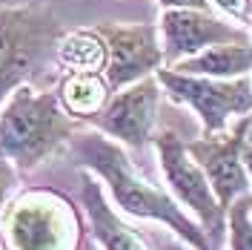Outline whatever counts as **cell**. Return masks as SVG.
<instances>
[{
	"label": "cell",
	"mask_w": 252,
	"mask_h": 250,
	"mask_svg": "<svg viewBox=\"0 0 252 250\" xmlns=\"http://www.w3.org/2000/svg\"><path fill=\"white\" fill-rule=\"evenodd\" d=\"M58 17L34 3H0V104L17 86L58 72V43L63 38Z\"/></svg>",
	"instance_id": "cell-3"
},
{
	"label": "cell",
	"mask_w": 252,
	"mask_h": 250,
	"mask_svg": "<svg viewBox=\"0 0 252 250\" xmlns=\"http://www.w3.org/2000/svg\"><path fill=\"white\" fill-rule=\"evenodd\" d=\"M160 101H163V89L158 78L155 75L143 78L138 83H129L124 89L112 92L109 104L89 126L103 132L106 138L118 141L129 153H141L155 138Z\"/></svg>",
	"instance_id": "cell-7"
},
{
	"label": "cell",
	"mask_w": 252,
	"mask_h": 250,
	"mask_svg": "<svg viewBox=\"0 0 252 250\" xmlns=\"http://www.w3.org/2000/svg\"><path fill=\"white\" fill-rule=\"evenodd\" d=\"M244 167H247V175H250V181H252V147H244Z\"/></svg>",
	"instance_id": "cell-20"
},
{
	"label": "cell",
	"mask_w": 252,
	"mask_h": 250,
	"mask_svg": "<svg viewBox=\"0 0 252 250\" xmlns=\"http://www.w3.org/2000/svg\"><path fill=\"white\" fill-rule=\"evenodd\" d=\"M61 110L78 126H89L112 98V86L103 72H61L55 81Z\"/></svg>",
	"instance_id": "cell-12"
},
{
	"label": "cell",
	"mask_w": 252,
	"mask_h": 250,
	"mask_svg": "<svg viewBox=\"0 0 252 250\" xmlns=\"http://www.w3.org/2000/svg\"><path fill=\"white\" fill-rule=\"evenodd\" d=\"M66 153L75 158V164L83 172L100 181V187L106 190V199L121 216L160 224L192 250H215L209 245L204 227L166 193V187L152 184L138 170L129 150L121 147L118 141L106 138L92 126H80L72 135Z\"/></svg>",
	"instance_id": "cell-1"
},
{
	"label": "cell",
	"mask_w": 252,
	"mask_h": 250,
	"mask_svg": "<svg viewBox=\"0 0 252 250\" xmlns=\"http://www.w3.org/2000/svg\"><path fill=\"white\" fill-rule=\"evenodd\" d=\"M226 248L252 250V193L241 196L226 210Z\"/></svg>",
	"instance_id": "cell-15"
},
{
	"label": "cell",
	"mask_w": 252,
	"mask_h": 250,
	"mask_svg": "<svg viewBox=\"0 0 252 250\" xmlns=\"http://www.w3.org/2000/svg\"><path fill=\"white\" fill-rule=\"evenodd\" d=\"M17 184H20V172L9 161H0V216L6 210V204L12 202V196L17 193Z\"/></svg>",
	"instance_id": "cell-17"
},
{
	"label": "cell",
	"mask_w": 252,
	"mask_h": 250,
	"mask_svg": "<svg viewBox=\"0 0 252 250\" xmlns=\"http://www.w3.org/2000/svg\"><path fill=\"white\" fill-rule=\"evenodd\" d=\"M181 75H201V78H218V81H235L252 75V41L247 43H220L198 52L195 58L166 66Z\"/></svg>",
	"instance_id": "cell-13"
},
{
	"label": "cell",
	"mask_w": 252,
	"mask_h": 250,
	"mask_svg": "<svg viewBox=\"0 0 252 250\" xmlns=\"http://www.w3.org/2000/svg\"><path fill=\"white\" fill-rule=\"evenodd\" d=\"M152 147H155V158L160 175H163V184H166V193L204 227L209 245L220 250V245H226V213L215 199L204 170L189 156L187 138H181V132L166 126V129L155 132Z\"/></svg>",
	"instance_id": "cell-5"
},
{
	"label": "cell",
	"mask_w": 252,
	"mask_h": 250,
	"mask_svg": "<svg viewBox=\"0 0 252 250\" xmlns=\"http://www.w3.org/2000/svg\"><path fill=\"white\" fill-rule=\"evenodd\" d=\"M247 29H250V38H252V15H250V20H247Z\"/></svg>",
	"instance_id": "cell-22"
},
{
	"label": "cell",
	"mask_w": 252,
	"mask_h": 250,
	"mask_svg": "<svg viewBox=\"0 0 252 250\" xmlns=\"http://www.w3.org/2000/svg\"><path fill=\"white\" fill-rule=\"evenodd\" d=\"M97 29L106 41V69L112 92L124 89L129 83L158 75L163 69V49L158 38V23H124L106 20L97 23Z\"/></svg>",
	"instance_id": "cell-10"
},
{
	"label": "cell",
	"mask_w": 252,
	"mask_h": 250,
	"mask_svg": "<svg viewBox=\"0 0 252 250\" xmlns=\"http://www.w3.org/2000/svg\"><path fill=\"white\" fill-rule=\"evenodd\" d=\"M78 129L61 110L55 86L23 83L0 104V161L26 175L66 150Z\"/></svg>",
	"instance_id": "cell-2"
},
{
	"label": "cell",
	"mask_w": 252,
	"mask_h": 250,
	"mask_svg": "<svg viewBox=\"0 0 252 250\" xmlns=\"http://www.w3.org/2000/svg\"><path fill=\"white\" fill-rule=\"evenodd\" d=\"M247 147H252V118H250V126H247Z\"/></svg>",
	"instance_id": "cell-21"
},
{
	"label": "cell",
	"mask_w": 252,
	"mask_h": 250,
	"mask_svg": "<svg viewBox=\"0 0 252 250\" xmlns=\"http://www.w3.org/2000/svg\"><path fill=\"white\" fill-rule=\"evenodd\" d=\"M80 204L55 187H29L12 196L0 216V250H80Z\"/></svg>",
	"instance_id": "cell-4"
},
{
	"label": "cell",
	"mask_w": 252,
	"mask_h": 250,
	"mask_svg": "<svg viewBox=\"0 0 252 250\" xmlns=\"http://www.w3.org/2000/svg\"><path fill=\"white\" fill-rule=\"evenodd\" d=\"M250 81H252V75H250Z\"/></svg>",
	"instance_id": "cell-23"
},
{
	"label": "cell",
	"mask_w": 252,
	"mask_h": 250,
	"mask_svg": "<svg viewBox=\"0 0 252 250\" xmlns=\"http://www.w3.org/2000/svg\"><path fill=\"white\" fill-rule=\"evenodd\" d=\"M250 118H241L229 126L226 132L218 135H198V138L187 141L189 156L195 158V164L204 170L209 187L215 193L218 204L223 207V213L229 210V204L238 202L241 196L252 193V181L244 167V147H247V126Z\"/></svg>",
	"instance_id": "cell-9"
},
{
	"label": "cell",
	"mask_w": 252,
	"mask_h": 250,
	"mask_svg": "<svg viewBox=\"0 0 252 250\" xmlns=\"http://www.w3.org/2000/svg\"><path fill=\"white\" fill-rule=\"evenodd\" d=\"M160 6V12L166 9H201V12H215L209 0H155Z\"/></svg>",
	"instance_id": "cell-19"
},
{
	"label": "cell",
	"mask_w": 252,
	"mask_h": 250,
	"mask_svg": "<svg viewBox=\"0 0 252 250\" xmlns=\"http://www.w3.org/2000/svg\"><path fill=\"white\" fill-rule=\"evenodd\" d=\"M141 233L146 236V242H149L155 250H192V248H187L181 239H175L166 227H158V230H141Z\"/></svg>",
	"instance_id": "cell-18"
},
{
	"label": "cell",
	"mask_w": 252,
	"mask_h": 250,
	"mask_svg": "<svg viewBox=\"0 0 252 250\" xmlns=\"http://www.w3.org/2000/svg\"><path fill=\"white\" fill-rule=\"evenodd\" d=\"M58 72H103L106 69V41L97 26L63 32L58 43Z\"/></svg>",
	"instance_id": "cell-14"
},
{
	"label": "cell",
	"mask_w": 252,
	"mask_h": 250,
	"mask_svg": "<svg viewBox=\"0 0 252 250\" xmlns=\"http://www.w3.org/2000/svg\"><path fill=\"white\" fill-rule=\"evenodd\" d=\"M78 204L86 216L89 233L100 245V250H155L146 242V236L141 233V227H132L112 207V202L106 199V190L89 172H83Z\"/></svg>",
	"instance_id": "cell-11"
},
{
	"label": "cell",
	"mask_w": 252,
	"mask_h": 250,
	"mask_svg": "<svg viewBox=\"0 0 252 250\" xmlns=\"http://www.w3.org/2000/svg\"><path fill=\"white\" fill-rule=\"evenodd\" d=\"M158 38L163 49V66L195 58L198 52L220 43H247L250 29L218 12L201 9H166L158 17Z\"/></svg>",
	"instance_id": "cell-8"
},
{
	"label": "cell",
	"mask_w": 252,
	"mask_h": 250,
	"mask_svg": "<svg viewBox=\"0 0 252 250\" xmlns=\"http://www.w3.org/2000/svg\"><path fill=\"white\" fill-rule=\"evenodd\" d=\"M158 83L163 89V98H169L178 107H187L198 124L201 135H218L229 126L252 115V81H218L201 78V75H181L175 69H158Z\"/></svg>",
	"instance_id": "cell-6"
},
{
	"label": "cell",
	"mask_w": 252,
	"mask_h": 250,
	"mask_svg": "<svg viewBox=\"0 0 252 250\" xmlns=\"http://www.w3.org/2000/svg\"><path fill=\"white\" fill-rule=\"evenodd\" d=\"M212 3V9L218 12V15L229 17V20H235L241 26H247V20L252 15V3L250 0H209Z\"/></svg>",
	"instance_id": "cell-16"
}]
</instances>
